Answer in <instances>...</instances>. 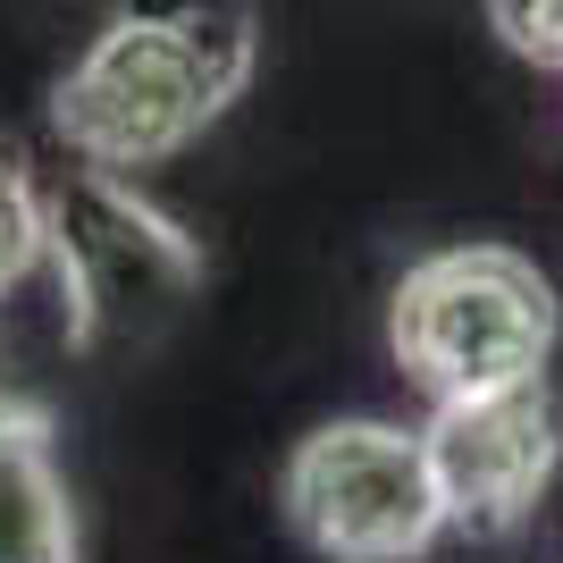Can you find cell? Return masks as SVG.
Listing matches in <instances>:
<instances>
[{"instance_id": "6da1fadb", "label": "cell", "mask_w": 563, "mask_h": 563, "mask_svg": "<svg viewBox=\"0 0 563 563\" xmlns=\"http://www.w3.org/2000/svg\"><path fill=\"white\" fill-rule=\"evenodd\" d=\"M253 76L244 0H186L161 18H110L93 51L59 76V135L93 168H152L186 152Z\"/></svg>"}, {"instance_id": "7a4b0ae2", "label": "cell", "mask_w": 563, "mask_h": 563, "mask_svg": "<svg viewBox=\"0 0 563 563\" xmlns=\"http://www.w3.org/2000/svg\"><path fill=\"white\" fill-rule=\"evenodd\" d=\"M387 345L429 404L530 387L555 353V286L539 278V261L505 253V244L429 253L404 269L396 303H387Z\"/></svg>"}, {"instance_id": "3957f363", "label": "cell", "mask_w": 563, "mask_h": 563, "mask_svg": "<svg viewBox=\"0 0 563 563\" xmlns=\"http://www.w3.org/2000/svg\"><path fill=\"white\" fill-rule=\"evenodd\" d=\"M43 235L59 261V295H68V336H143L202 286V253L168 228L152 202L118 186V168H85L43 194Z\"/></svg>"}, {"instance_id": "277c9868", "label": "cell", "mask_w": 563, "mask_h": 563, "mask_svg": "<svg viewBox=\"0 0 563 563\" xmlns=\"http://www.w3.org/2000/svg\"><path fill=\"white\" fill-rule=\"evenodd\" d=\"M286 521L329 563H412L446 530L421 429L329 421L286 463Z\"/></svg>"}, {"instance_id": "5b68a950", "label": "cell", "mask_w": 563, "mask_h": 563, "mask_svg": "<svg viewBox=\"0 0 563 563\" xmlns=\"http://www.w3.org/2000/svg\"><path fill=\"white\" fill-rule=\"evenodd\" d=\"M421 446H429V479H438V505H446L454 530L505 539V530L539 505V488L555 479L563 429H555L547 387L530 378V387L438 404V421L421 429Z\"/></svg>"}, {"instance_id": "8992f818", "label": "cell", "mask_w": 563, "mask_h": 563, "mask_svg": "<svg viewBox=\"0 0 563 563\" xmlns=\"http://www.w3.org/2000/svg\"><path fill=\"white\" fill-rule=\"evenodd\" d=\"M0 563H76V514L51 463V421L25 396H0Z\"/></svg>"}, {"instance_id": "52a82bcc", "label": "cell", "mask_w": 563, "mask_h": 563, "mask_svg": "<svg viewBox=\"0 0 563 563\" xmlns=\"http://www.w3.org/2000/svg\"><path fill=\"white\" fill-rule=\"evenodd\" d=\"M51 253L43 235V194H34V177H25L18 161H0V295L9 286H25V269Z\"/></svg>"}, {"instance_id": "ba28073f", "label": "cell", "mask_w": 563, "mask_h": 563, "mask_svg": "<svg viewBox=\"0 0 563 563\" xmlns=\"http://www.w3.org/2000/svg\"><path fill=\"white\" fill-rule=\"evenodd\" d=\"M488 25L530 68H563V0H488Z\"/></svg>"}]
</instances>
